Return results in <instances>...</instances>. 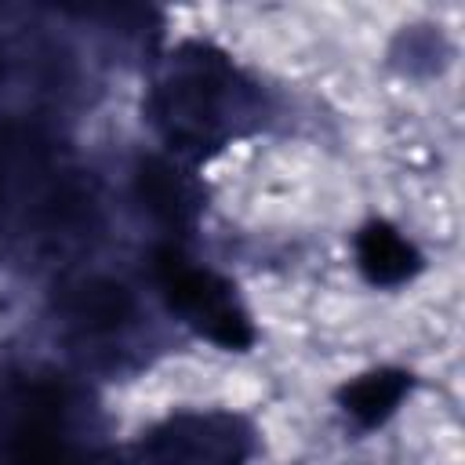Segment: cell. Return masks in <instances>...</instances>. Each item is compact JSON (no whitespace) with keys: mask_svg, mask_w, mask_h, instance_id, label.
I'll return each instance as SVG.
<instances>
[{"mask_svg":"<svg viewBox=\"0 0 465 465\" xmlns=\"http://www.w3.org/2000/svg\"><path fill=\"white\" fill-rule=\"evenodd\" d=\"M7 458L11 465H76L58 389L40 385L25 396L7 436Z\"/></svg>","mask_w":465,"mask_h":465,"instance_id":"3957f363","label":"cell"},{"mask_svg":"<svg viewBox=\"0 0 465 465\" xmlns=\"http://www.w3.org/2000/svg\"><path fill=\"white\" fill-rule=\"evenodd\" d=\"M407 392H411V374L407 371L378 367V371H367V374L352 378L338 392V400H341V407H345V414L352 421H360L363 429H374L403 403Z\"/></svg>","mask_w":465,"mask_h":465,"instance_id":"8992f818","label":"cell"},{"mask_svg":"<svg viewBox=\"0 0 465 465\" xmlns=\"http://www.w3.org/2000/svg\"><path fill=\"white\" fill-rule=\"evenodd\" d=\"M134 193H138L142 207L167 229H189L203 203L193 174H185L178 163H171L163 156H149L138 163Z\"/></svg>","mask_w":465,"mask_h":465,"instance_id":"277c9868","label":"cell"},{"mask_svg":"<svg viewBox=\"0 0 465 465\" xmlns=\"http://www.w3.org/2000/svg\"><path fill=\"white\" fill-rule=\"evenodd\" d=\"M356 262L374 287H400L414 280V272L421 269L418 247L389 222H371L356 236Z\"/></svg>","mask_w":465,"mask_h":465,"instance_id":"5b68a950","label":"cell"},{"mask_svg":"<svg viewBox=\"0 0 465 465\" xmlns=\"http://www.w3.org/2000/svg\"><path fill=\"white\" fill-rule=\"evenodd\" d=\"M153 272L163 302L182 312L203 338L222 349H247L254 341V327L222 276L189 262L178 247H160L153 254Z\"/></svg>","mask_w":465,"mask_h":465,"instance_id":"7a4b0ae2","label":"cell"},{"mask_svg":"<svg viewBox=\"0 0 465 465\" xmlns=\"http://www.w3.org/2000/svg\"><path fill=\"white\" fill-rule=\"evenodd\" d=\"M236 91V73L232 65L207 51V47H189L182 58H174L167 80L156 91V124L171 138L178 153H207L218 145L229 124V102Z\"/></svg>","mask_w":465,"mask_h":465,"instance_id":"6da1fadb","label":"cell"},{"mask_svg":"<svg viewBox=\"0 0 465 465\" xmlns=\"http://www.w3.org/2000/svg\"><path fill=\"white\" fill-rule=\"evenodd\" d=\"M127 312H131V298L113 280H91L69 298V316L87 331H113L127 320Z\"/></svg>","mask_w":465,"mask_h":465,"instance_id":"52a82bcc","label":"cell"}]
</instances>
